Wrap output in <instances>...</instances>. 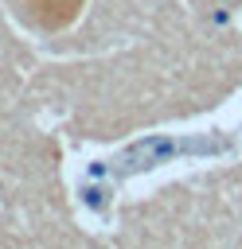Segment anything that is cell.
<instances>
[]
</instances>
